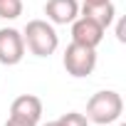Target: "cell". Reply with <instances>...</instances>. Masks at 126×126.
<instances>
[{
    "mask_svg": "<svg viewBox=\"0 0 126 126\" xmlns=\"http://www.w3.org/2000/svg\"><path fill=\"white\" fill-rule=\"evenodd\" d=\"M99 3H109V0H84V5H99Z\"/></svg>",
    "mask_w": 126,
    "mask_h": 126,
    "instance_id": "4fadbf2b",
    "label": "cell"
},
{
    "mask_svg": "<svg viewBox=\"0 0 126 126\" xmlns=\"http://www.w3.org/2000/svg\"><path fill=\"white\" fill-rule=\"evenodd\" d=\"M25 57V40L22 32L15 27H0V64L15 67Z\"/></svg>",
    "mask_w": 126,
    "mask_h": 126,
    "instance_id": "277c9868",
    "label": "cell"
},
{
    "mask_svg": "<svg viewBox=\"0 0 126 126\" xmlns=\"http://www.w3.org/2000/svg\"><path fill=\"white\" fill-rule=\"evenodd\" d=\"M25 49H30L35 57H49L59 47V35L49 20H30L22 30Z\"/></svg>",
    "mask_w": 126,
    "mask_h": 126,
    "instance_id": "6da1fadb",
    "label": "cell"
},
{
    "mask_svg": "<svg viewBox=\"0 0 126 126\" xmlns=\"http://www.w3.org/2000/svg\"><path fill=\"white\" fill-rule=\"evenodd\" d=\"M119 126H126V124H119Z\"/></svg>",
    "mask_w": 126,
    "mask_h": 126,
    "instance_id": "9a60e30c",
    "label": "cell"
},
{
    "mask_svg": "<svg viewBox=\"0 0 126 126\" xmlns=\"http://www.w3.org/2000/svg\"><path fill=\"white\" fill-rule=\"evenodd\" d=\"M22 15V0H0V20H17Z\"/></svg>",
    "mask_w": 126,
    "mask_h": 126,
    "instance_id": "9c48e42d",
    "label": "cell"
},
{
    "mask_svg": "<svg viewBox=\"0 0 126 126\" xmlns=\"http://www.w3.org/2000/svg\"><path fill=\"white\" fill-rule=\"evenodd\" d=\"M104 32L106 30L87 15H77V20L72 22V42H77V45H87V47L96 49L104 40Z\"/></svg>",
    "mask_w": 126,
    "mask_h": 126,
    "instance_id": "5b68a950",
    "label": "cell"
},
{
    "mask_svg": "<svg viewBox=\"0 0 126 126\" xmlns=\"http://www.w3.org/2000/svg\"><path fill=\"white\" fill-rule=\"evenodd\" d=\"M45 15L52 25H72L79 15V3L77 0H47Z\"/></svg>",
    "mask_w": 126,
    "mask_h": 126,
    "instance_id": "8992f818",
    "label": "cell"
},
{
    "mask_svg": "<svg viewBox=\"0 0 126 126\" xmlns=\"http://www.w3.org/2000/svg\"><path fill=\"white\" fill-rule=\"evenodd\" d=\"M121 114H124V99L114 89H101V92L92 94V99L87 101V119L92 124L106 126V124L119 121Z\"/></svg>",
    "mask_w": 126,
    "mask_h": 126,
    "instance_id": "7a4b0ae2",
    "label": "cell"
},
{
    "mask_svg": "<svg viewBox=\"0 0 126 126\" xmlns=\"http://www.w3.org/2000/svg\"><path fill=\"white\" fill-rule=\"evenodd\" d=\"M57 121L62 126H89V119L84 114H79V111H67V114H62Z\"/></svg>",
    "mask_w": 126,
    "mask_h": 126,
    "instance_id": "30bf717a",
    "label": "cell"
},
{
    "mask_svg": "<svg viewBox=\"0 0 126 126\" xmlns=\"http://www.w3.org/2000/svg\"><path fill=\"white\" fill-rule=\"evenodd\" d=\"M116 37H119L121 42L126 40V35H124V22H119V25H116Z\"/></svg>",
    "mask_w": 126,
    "mask_h": 126,
    "instance_id": "7c38bea8",
    "label": "cell"
},
{
    "mask_svg": "<svg viewBox=\"0 0 126 126\" xmlns=\"http://www.w3.org/2000/svg\"><path fill=\"white\" fill-rule=\"evenodd\" d=\"M5 126H37V124H32V121H25V119H17V116H10V119L5 121Z\"/></svg>",
    "mask_w": 126,
    "mask_h": 126,
    "instance_id": "8fae6325",
    "label": "cell"
},
{
    "mask_svg": "<svg viewBox=\"0 0 126 126\" xmlns=\"http://www.w3.org/2000/svg\"><path fill=\"white\" fill-rule=\"evenodd\" d=\"M79 13L87 15V17H92V20H96L104 30H109L114 25V20H116V8H114L111 0H109V3H99V5H82Z\"/></svg>",
    "mask_w": 126,
    "mask_h": 126,
    "instance_id": "ba28073f",
    "label": "cell"
},
{
    "mask_svg": "<svg viewBox=\"0 0 126 126\" xmlns=\"http://www.w3.org/2000/svg\"><path fill=\"white\" fill-rule=\"evenodd\" d=\"M10 116H17V119L37 124L42 119V99L35 96V94H20L10 104Z\"/></svg>",
    "mask_w": 126,
    "mask_h": 126,
    "instance_id": "52a82bcc",
    "label": "cell"
},
{
    "mask_svg": "<svg viewBox=\"0 0 126 126\" xmlns=\"http://www.w3.org/2000/svg\"><path fill=\"white\" fill-rule=\"evenodd\" d=\"M62 62H64L67 74H72L74 79H84V77H89V74L96 69V49H94V47H87V45L72 42V45L64 49Z\"/></svg>",
    "mask_w": 126,
    "mask_h": 126,
    "instance_id": "3957f363",
    "label": "cell"
},
{
    "mask_svg": "<svg viewBox=\"0 0 126 126\" xmlns=\"http://www.w3.org/2000/svg\"><path fill=\"white\" fill-rule=\"evenodd\" d=\"M42 126H62L59 121H47V124H42Z\"/></svg>",
    "mask_w": 126,
    "mask_h": 126,
    "instance_id": "5bb4252c",
    "label": "cell"
}]
</instances>
